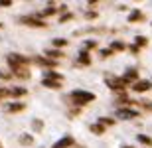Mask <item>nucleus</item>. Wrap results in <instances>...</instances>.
Segmentation results:
<instances>
[{
	"label": "nucleus",
	"mask_w": 152,
	"mask_h": 148,
	"mask_svg": "<svg viewBox=\"0 0 152 148\" xmlns=\"http://www.w3.org/2000/svg\"><path fill=\"white\" fill-rule=\"evenodd\" d=\"M71 101H75L77 105H87V103H91V101H95V95L91 91H81V89H77V91H73L71 95Z\"/></svg>",
	"instance_id": "f257e3e1"
},
{
	"label": "nucleus",
	"mask_w": 152,
	"mask_h": 148,
	"mask_svg": "<svg viewBox=\"0 0 152 148\" xmlns=\"http://www.w3.org/2000/svg\"><path fill=\"white\" fill-rule=\"evenodd\" d=\"M34 61H36V63H39V65H45V67H53V65H57L53 59H44V57H36Z\"/></svg>",
	"instance_id": "f8f14e48"
},
{
	"label": "nucleus",
	"mask_w": 152,
	"mask_h": 148,
	"mask_svg": "<svg viewBox=\"0 0 152 148\" xmlns=\"http://www.w3.org/2000/svg\"><path fill=\"white\" fill-rule=\"evenodd\" d=\"M2 97H10V89H2L0 87V99Z\"/></svg>",
	"instance_id": "393cba45"
},
{
	"label": "nucleus",
	"mask_w": 152,
	"mask_h": 148,
	"mask_svg": "<svg viewBox=\"0 0 152 148\" xmlns=\"http://www.w3.org/2000/svg\"><path fill=\"white\" fill-rule=\"evenodd\" d=\"M45 55H50V57H53V59H57V57H61V51H57V50H45Z\"/></svg>",
	"instance_id": "4be33fe9"
},
{
	"label": "nucleus",
	"mask_w": 152,
	"mask_h": 148,
	"mask_svg": "<svg viewBox=\"0 0 152 148\" xmlns=\"http://www.w3.org/2000/svg\"><path fill=\"white\" fill-rule=\"evenodd\" d=\"M42 126H44V122L36 119V120H34V131H42Z\"/></svg>",
	"instance_id": "b1692460"
},
{
	"label": "nucleus",
	"mask_w": 152,
	"mask_h": 148,
	"mask_svg": "<svg viewBox=\"0 0 152 148\" xmlns=\"http://www.w3.org/2000/svg\"><path fill=\"white\" fill-rule=\"evenodd\" d=\"M0 6H10V0H0Z\"/></svg>",
	"instance_id": "7c9ffc66"
},
{
	"label": "nucleus",
	"mask_w": 152,
	"mask_h": 148,
	"mask_svg": "<svg viewBox=\"0 0 152 148\" xmlns=\"http://www.w3.org/2000/svg\"><path fill=\"white\" fill-rule=\"evenodd\" d=\"M123 148H130V146H123Z\"/></svg>",
	"instance_id": "2f4dec72"
},
{
	"label": "nucleus",
	"mask_w": 152,
	"mask_h": 148,
	"mask_svg": "<svg viewBox=\"0 0 152 148\" xmlns=\"http://www.w3.org/2000/svg\"><path fill=\"white\" fill-rule=\"evenodd\" d=\"M0 77H4V79H10V73H6V71H0Z\"/></svg>",
	"instance_id": "c756f323"
},
{
	"label": "nucleus",
	"mask_w": 152,
	"mask_h": 148,
	"mask_svg": "<svg viewBox=\"0 0 152 148\" xmlns=\"http://www.w3.org/2000/svg\"><path fill=\"white\" fill-rule=\"evenodd\" d=\"M20 142H22L24 146H30V144L34 142V138L30 136V134H22V136H20Z\"/></svg>",
	"instance_id": "6ab92c4d"
},
{
	"label": "nucleus",
	"mask_w": 152,
	"mask_h": 148,
	"mask_svg": "<svg viewBox=\"0 0 152 148\" xmlns=\"http://www.w3.org/2000/svg\"><path fill=\"white\" fill-rule=\"evenodd\" d=\"M67 20H71V14H63V16L59 18V22H67Z\"/></svg>",
	"instance_id": "c85d7f7f"
},
{
	"label": "nucleus",
	"mask_w": 152,
	"mask_h": 148,
	"mask_svg": "<svg viewBox=\"0 0 152 148\" xmlns=\"http://www.w3.org/2000/svg\"><path fill=\"white\" fill-rule=\"evenodd\" d=\"M44 79H50V81L57 79V81H59V83H61V79H63V77H61V75H59V73H56V71H45Z\"/></svg>",
	"instance_id": "ddd939ff"
},
{
	"label": "nucleus",
	"mask_w": 152,
	"mask_h": 148,
	"mask_svg": "<svg viewBox=\"0 0 152 148\" xmlns=\"http://www.w3.org/2000/svg\"><path fill=\"white\" fill-rule=\"evenodd\" d=\"M132 89H134L136 93H142V91H148L150 89V83L148 81H136L134 85H132Z\"/></svg>",
	"instance_id": "1a4fd4ad"
},
{
	"label": "nucleus",
	"mask_w": 152,
	"mask_h": 148,
	"mask_svg": "<svg viewBox=\"0 0 152 148\" xmlns=\"http://www.w3.org/2000/svg\"><path fill=\"white\" fill-rule=\"evenodd\" d=\"M123 79L126 81V83H129V81H136V71L134 69H129V71L123 75Z\"/></svg>",
	"instance_id": "dca6fc26"
},
{
	"label": "nucleus",
	"mask_w": 152,
	"mask_h": 148,
	"mask_svg": "<svg viewBox=\"0 0 152 148\" xmlns=\"http://www.w3.org/2000/svg\"><path fill=\"white\" fill-rule=\"evenodd\" d=\"M136 140H138V142H142V144H146V146H152V138L146 136V134H138V136H136Z\"/></svg>",
	"instance_id": "f3484780"
},
{
	"label": "nucleus",
	"mask_w": 152,
	"mask_h": 148,
	"mask_svg": "<svg viewBox=\"0 0 152 148\" xmlns=\"http://www.w3.org/2000/svg\"><path fill=\"white\" fill-rule=\"evenodd\" d=\"M51 14H56V8L53 6H50L48 10H44V16H51Z\"/></svg>",
	"instance_id": "a878e982"
},
{
	"label": "nucleus",
	"mask_w": 152,
	"mask_h": 148,
	"mask_svg": "<svg viewBox=\"0 0 152 148\" xmlns=\"http://www.w3.org/2000/svg\"><path fill=\"white\" fill-rule=\"evenodd\" d=\"M138 113L134 109H118L117 111V119H136Z\"/></svg>",
	"instance_id": "7ed1b4c3"
},
{
	"label": "nucleus",
	"mask_w": 152,
	"mask_h": 148,
	"mask_svg": "<svg viewBox=\"0 0 152 148\" xmlns=\"http://www.w3.org/2000/svg\"><path fill=\"white\" fill-rule=\"evenodd\" d=\"M0 148H2V144H0Z\"/></svg>",
	"instance_id": "72a5a7b5"
},
{
	"label": "nucleus",
	"mask_w": 152,
	"mask_h": 148,
	"mask_svg": "<svg viewBox=\"0 0 152 148\" xmlns=\"http://www.w3.org/2000/svg\"><path fill=\"white\" fill-rule=\"evenodd\" d=\"M6 59H8V63H16V65H28L30 63V57H24L20 53H10Z\"/></svg>",
	"instance_id": "f03ea898"
},
{
	"label": "nucleus",
	"mask_w": 152,
	"mask_h": 148,
	"mask_svg": "<svg viewBox=\"0 0 152 148\" xmlns=\"http://www.w3.org/2000/svg\"><path fill=\"white\" fill-rule=\"evenodd\" d=\"M77 63H81V65H89V63H91L89 55H87V50H81V51H79V55H77Z\"/></svg>",
	"instance_id": "9d476101"
},
{
	"label": "nucleus",
	"mask_w": 152,
	"mask_h": 148,
	"mask_svg": "<svg viewBox=\"0 0 152 148\" xmlns=\"http://www.w3.org/2000/svg\"><path fill=\"white\" fill-rule=\"evenodd\" d=\"M26 89H24V87H12L10 89V97H24V95H26Z\"/></svg>",
	"instance_id": "9b49d317"
},
{
	"label": "nucleus",
	"mask_w": 152,
	"mask_h": 148,
	"mask_svg": "<svg viewBox=\"0 0 152 148\" xmlns=\"http://www.w3.org/2000/svg\"><path fill=\"white\" fill-rule=\"evenodd\" d=\"M136 44H140V46H146V38H140V36H138V38H136Z\"/></svg>",
	"instance_id": "cd10ccee"
},
{
	"label": "nucleus",
	"mask_w": 152,
	"mask_h": 148,
	"mask_svg": "<svg viewBox=\"0 0 152 148\" xmlns=\"http://www.w3.org/2000/svg\"><path fill=\"white\" fill-rule=\"evenodd\" d=\"M0 28H2V24H0Z\"/></svg>",
	"instance_id": "473e14b6"
},
{
	"label": "nucleus",
	"mask_w": 152,
	"mask_h": 148,
	"mask_svg": "<svg viewBox=\"0 0 152 148\" xmlns=\"http://www.w3.org/2000/svg\"><path fill=\"white\" fill-rule=\"evenodd\" d=\"M85 47H97V42L95 40H87L85 42Z\"/></svg>",
	"instance_id": "bb28decb"
},
{
	"label": "nucleus",
	"mask_w": 152,
	"mask_h": 148,
	"mask_svg": "<svg viewBox=\"0 0 152 148\" xmlns=\"http://www.w3.org/2000/svg\"><path fill=\"white\" fill-rule=\"evenodd\" d=\"M20 22H22V24H28V26H36V28H44V26H45L44 22H39V20H32L30 16L20 18Z\"/></svg>",
	"instance_id": "6e6552de"
},
{
	"label": "nucleus",
	"mask_w": 152,
	"mask_h": 148,
	"mask_svg": "<svg viewBox=\"0 0 152 148\" xmlns=\"http://www.w3.org/2000/svg\"><path fill=\"white\" fill-rule=\"evenodd\" d=\"M51 44H53L56 47H63V46H67V40H63V38H56Z\"/></svg>",
	"instance_id": "412c9836"
},
{
	"label": "nucleus",
	"mask_w": 152,
	"mask_h": 148,
	"mask_svg": "<svg viewBox=\"0 0 152 148\" xmlns=\"http://www.w3.org/2000/svg\"><path fill=\"white\" fill-rule=\"evenodd\" d=\"M138 20H142V12L140 10H132L129 16V22H138Z\"/></svg>",
	"instance_id": "4468645a"
},
{
	"label": "nucleus",
	"mask_w": 152,
	"mask_h": 148,
	"mask_svg": "<svg viewBox=\"0 0 152 148\" xmlns=\"http://www.w3.org/2000/svg\"><path fill=\"white\" fill-rule=\"evenodd\" d=\"M10 65V69L14 71L16 75H20V77H28V69H26V65H16V63H8Z\"/></svg>",
	"instance_id": "39448f33"
},
{
	"label": "nucleus",
	"mask_w": 152,
	"mask_h": 148,
	"mask_svg": "<svg viewBox=\"0 0 152 148\" xmlns=\"http://www.w3.org/2000/svg\"><path fill=\"white\" fill-rule=\"evenodd\" d=\"M42 83H44V87H50V89H59V87H61V83H59V81H50V79H44Z\"/></svg>",
	"instance_id": "2eb2a0df"
},
{
	"label": "nucleus",
	"mask_w": 152,
	"mask_h": 148,
	"mask_svg": "<svg viewBox=\"0 0 152 148\" xmlns=\"http://www.w3.org/2000/svg\"><path fill=\"white\" fill-rule=\"evenodd\" d=\"M113 122H115V119H107V117H103V119H101L103 126H105V125H113Z\"/></svg>",
	"instance_id": "5701e85b"
},
{
	"label": "nucleus",
	"mask_w": 152,
	"mask_h": 148,
	"mask_svg": "<svg viewBox=\"0 0 152 148\" xmlns=\"http://www.w3.org/2000/svg\"><path fill=\"white\" fill-rule=\"evenodd\" d=\"M124 47H126V46H124V44H123V42H113V44H111V51H123L124 50Z\"/></svg>",
	"instance_id": "a211bd4d"
},
{
	"label": "nucleus",
	"mask_w": 152,
	"mask_h": 148,
	"mask_svg": "<svg viewBox=\"0 0 152 148\" xmlns=\"http://www.w3.org/2000/svg\"><path fill=\"white\" fill-rule=\"evenodd\" d=\"M107 85L111 87V89H115V91H118V89H123L124 85H126V81L121 77V79H117V77H111V79H107Z\"/></svg>",
	"instance_id": "20e7f679"
},
{
	"label": "nucleus",
	"mask_w": 152,
	"mask_h": 148,
	"mask_svg": "<svg viewBox=\"0 0 152 148\" xmlns=\"http://www.w3.org/2000/svg\"><path fill=\"white\" fill-rule=\"evenodd\" d=\"M91 131L95 132V134H103V132H105V126H103L101 122H99V125H91Z\"/></svg>",
	"instance_id": "aec40b11"
},
{
	"label": "nucleus",
	"mask_w": 152,
	"mask_h": 148,
	"mask_svg": "<svg viewBox=\"0 0 152 148\" xmlns=\"http://www.w3.org/2000/svg\"><path fill=\"white\" fill-rule=\"evenodd\" d=\"M24 109H26V103H8L6 105V111L8 113H20Z\"/></svg>",
	"instance_id": "423d86ee"
},
{
	"label": "nucleus",
	"mask_w": 152,
	"mask_h": 148,
	"mask_svg": "<svg viewBox=\"0 0 152 148\" xmlns=\"http://www.w3.org/2000/svg\"><path fill=\"white\" fill-rule=\"evenodd\" d=\"M73 144V138L71 136H63V138H59L56 144H53V148H69Z\"/></svg>",
	"instance_id": "0eeeda50"
}]
</instances>
